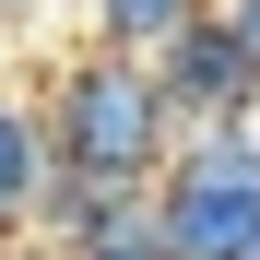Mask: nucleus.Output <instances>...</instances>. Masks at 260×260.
<instances>
[{
  "label": "nucleus",
  "instance_id": "nucleus-9",
  "mask_svg": "<svg viewBox=\"0 0 260 260\" xmlns=\"http://www.w3.org/2000/svg\"><path fill=\"white\" fill-rule=\"evenodd\" d=\"M12 24H59V0H12Z\"/></svg>",
  "mask_w": 260,
  "mask_h": 260
},
{
  "label": "nucleus",
  "instance_id": "nucleus-10",
  "mask_svg": "<svg viewBox=\"0 0 260 260\" xmlns=\"http://www.w3.org/2000/svg\"><path fill=\"white\" fill-rule=\"evenodd\" d=\"M0 36H12V0H0Z\"/></svg>",
  "mask_w": 260,
  "mask_h": 260
},
{
  "label": "nucleus",
  "instance_id": "nucleus-5",
  "mask_svg": "<svg viewBox=\"0 0 260 260\" xmlns=\"http://www.w3.org/2000/svg\"><path fill=\"white\" fill-rule=\"evenodd\" d=\"M59 178V142H48V107L36 83H0V237H36V201Z\"/></svg>",
  "mask_w": 260,
  "mask_h": 260
},
{
  "label": "nucleus",
  "instance_id": "nucleus-8",
  "mask_svg": "<svg viewBox=\"0 0 260 260\" xmlns=\"http://www.w3.org/2000/svg\"><path fill=\"white\" fill-rule=\"evenodd\" d=\"M95 260H166V237H130V248H95Z\"/></svg>",
  "mask_w": 260,
  "mask_h": 260
},
{
  "label": "nucleus",
  "instance_id": "nucleus-4",
  "mask_svg": "<svg viewBox=\"0 0 260 260\" xmlns=\"http://www.w3.org/2000/svg\"><path fill=\"white\" fill-rule=\"evenodd\" d=\"M130 237H154V189L48 178V201H36V248L48 260H95V248H130Z\"/></svg>",
  "mask_w": 260,
  "mask_h": 260
},
{
  "label": "nucleus",
  "instance_id": "nucleus-6",
  "mask_svg": "<svg viewBox=\"0 0 260 260\" xmlns=\"http://www.w3.org/2000/svg\"><path fill=\"white\" fill-rule=\"evenodd\" d=\"M225 0H83V48H118V59H166L189 24H213Z\"/></svg>",
  "mask_w": 260,
  "mask_h": 260
},
{
  "label": "nucleus",
  "instance_id": "nucleus-1",
  "mask_svg": "<svg viewBox=\"0 0 260 260\" xmlns=\"http://www.w3.org/2000/svg\"><path fill=\"white\" fill-rule=\"evenodd\" d=\"M36 107H48L59 178H107V189H154L166 166H178V142H189L178 107H166V83H154V59H118V48L48 59Z\"/></svg>",
  "mask_w": 260,
  "mask_h": 260
},
{
  "label": "nucleus",
  "instance_id": "nucleus-11",
  "mask_svg": "<svg viewBox=\"0 0 260 260\" xmlns=\"http://www.w3.org/2000/svg\"><path fill=\"white\" fill-rule=\"evenodd\" d=\"M0 248H24V237H0Z\"/></svg>",
  "mask_w": 260,
  "mask_h": 260
},
{
  "label": "nucleus",
  "instance_id": "nucleus-7",
  "mask_svg": "<svg viewBox=\"0 0 260 260\" xmlns=\"http://www.w3.org/2000/svg\"><path fill=\"white\" fill-rule=\"evenodd\" d=\"M225 24H237V36H248V48H260V0H225Z\"/></svg>",
  "mask_w": 260,
  "mask_h": 260
},
{
  "label": "nucleus",
  "instance_id": "nucleus-3",
  "mask_svg": "<svg viewBox=\"0 0 260 260\" xmlns=\"http://www.w3.org/2000/svg\"><path fill=\"white\" fill-rule=\"evenodd\" d=\"M154 83H166V107H178V130H260V48L225 12L189 24L178 48L154 59Z\"/></svg>",
  "mask_w": 260,
  "mask_h": 260
},
{
  "label": "nucleus",
  "instance_id": "nucleus-2",
  "mask_svg": "<svg viewBox=\"0 0 260 260\" xmlns=\"http://www.w3.org/2000/svg\"><path fill=\"white\" fill-rule=\"evenodd\" d=\"M166 260H260V130H189L154 178Z\"/></svg>",
  "mask_w": 260,
  "mask_h": 260
}]
</instances>
